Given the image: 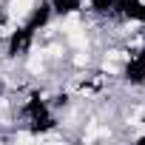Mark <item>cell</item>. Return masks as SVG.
I'll return each mask as SVG.
<instances>
[{"mask_svg": "<svg viewBox=\"0 0 145 145\" xmlns=\"http://www.w3.org/2000/svg\"><path fill=\"white\" fill-rule=\"evenodd\" d=\"M88 63V54H77V65H86Z\"/></svg>", "mask_w": 145, "mask_h": 145, "instance_id": "2", "label": "cell"}, {"mask_svg": "<svg viewBox=\"0 0 145 145\" xmlns=\"http://www.w3.org/2000/svg\"><path fill=\"white\" fill-rule=\"evenodd\" d=\"M29 12H31V0H12V3H9V14L14 20H23Z\"/></svg>", "mask_w": 145, "mask_h": 145, "instance_id": "1", "label": "cell"}]
</instances>
